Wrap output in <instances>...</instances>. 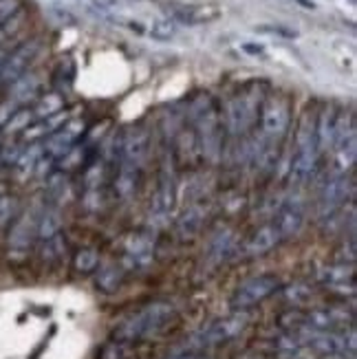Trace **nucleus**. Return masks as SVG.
I'll return each mask as SVG.
<instances>
[{
	"label": "nucleus",
	"instance_id": "nucleus-24",
	"mask_svg": "<svg viewBox=\"0 0 357 359\" xmlns=\"http://www.w3.org/2000/svg\"><path fill=\"white\" fill-rule=\"evenodd\" d=\"M65 241H62V233H58V236L44 241V258H60L62 254H65Z\"/></svg>",
	"mask_w": 357,
	"mask_h": 359
},
{
	"label": "nucleus",
	"instance_id": "nucleus-4",
	"mask_svg": "<svg viewBox=\"0 0 357 359\" xmlns=\"http://www.w3.org/2000/svg\"><path fill=\"white\" fill-rule=\"evenodd\" d=\"M278 287H281V283H278V278L271 273L250 278L234 291L231 306H234L236 311H247V309L260 304L262 300H267L271 293L278 291Z\"/></svg>",
	"mask_w": 357,
	"mask_h": 359
},
{
	"label": "nucleus",
	"instance_id": "nucleus-3",
	"mask_svg": "<svg viewBox=\"0 0 357 359\" xmlns=\"http://www.w3.org/2000/svg\"><path fill=\"white\" fill-rule=\"evenodd\" d=\"M245 324H247V318H245L243 311L241 313H231L227 318L216 320L190 339V348H212L216 344H223V341L234 339L236 335H241Z\"/></svg>",
	"mask_w": 357,
	"mask_h": 359
},
{
	"label": "nucleus",
	"instance_id": "nucleus-14",
	"mask_svg": "<svg viewBox=\"0 0 357 359\" xmlns=\"http://www.w3.org/2000/svg\"><path fill=\"white\" fill-rule=\"evenodd\" d=\"M349 313L342 309H316L304 318V329L314 331H331L335 326L346 324Z\"/></svg>",
	"mask_w": 357,
	"mask_h": 359
},
{
	"label": "nucleus",
	"instance_id": "nucleus-12",
	"mask_svg": "<svg viewBox=\"0 0 357 359\" xmlns=\"http://www.w3.org/2000/svg\"><path fill=\"white\" fill-rule=\"evenodd\" d=\"M126 264L133 269H144L152 262L154 258V249H152V241L148 236H142V233H137V236H130L126 241Z\"/></svg>",
	"mask_w": 357,
	"mask_h": 359
},
{
	"label": "nucleus",
	"instance_id": "nucleus-19",
	"mask_svg": "<svg viewBox=\"0 0 357 359\" xmlns=\"http://www.w3.org/2000/svg\"><path fill=\"white\" fill-rule=\"evenodd\" d=\"M119 283H121V269L117 264H104L97 273V287L106 293H111L119 287Z\"/></svg>",
	"mask_w": 357,
	"mask_h": 359
},
{
	"label": "nucleus",
	"instance_id": "nucleus-21",
	"mask_svg": "<svg viewBox=\"0 0 357 359\" xmlns=\"http://www.w3.org/2000/svg\"><path fill=\"white\" fill-rule=\"evenodd\" d=\"M97 264H100V254L95 249H82V252H77L75 256V271H80V273L95 271Z\"/></svg>",
	"mask_w": 357,
	"mask_h": 359
},
{
	"label": "nucleus",
	"instance_id": "nucleus-22",
	"mask_svg": "<svg viewBox=\"0 0 357 359\" xmlns=\"http://www.w3.org/2000/svg\"><path fill=\"white\" fill-rule=\"evenodd\" d=\"M177 34V25L173 20H157L150 29V36L157 40H170Z\"/></svg>",
	"mask_w": 357,
	"mask_h": 359
},
{
	"label": "nucleus",
	"instance_id": "nucleus-13",
	"mask_svg": "<svg viewBox=\"0 0 357 359\" xmlns=\"http://www.w3.org/2000/svg\"><path fill=\"white\" fill-rule=\"evenodd\" d=\"M173 203H175V183H173V177H170L168 168H166L163 177H161V183H159V190H157V194H154V198H152V218L159 225L170 216Z\"/></svg>",
	"mask_w": 357,
	"mask_h": 359
},
{
	"label": "nucleus",
	"instance_id": "nucleus-25",
	"mask_svg": "<svg viewBox=\"0 0 357 359\" xmlns=\"http://www.w3.org/2000/svg\"><path fill=\"white\" fill-rule=\"evenodd\" d=\"M40 159V148L36 150H31L29 154H22L20 161H18V170H20V175H29V172H34L36 170V161Z\"/></svg>",
	"mask_w": 357,
	"mask_h": 359
},
{
	"label": "nucleus",
	"instance_id": "nucleus-20",
	"mask_svg": "<svg viewBox=\"0 0 357 359\" xmlns=\"http://www.w3.org/2000/svg\"><path fill=\"white\" fill-rule=\"evenodd\" d=\"M219 11H210L208 7H190V9H183L177 13V18L181 22H188V25H198V22H208L212 18H216Z\"/></svg>",
	"mask_w": 357,
	"mask_h": 359
},
{
	"label": "nucleus",
	"instance_id": "nucleus-30",
	"mask_svg": "<svg viewBox=\"0 0 357 359\" xmlns=\"http://www.w3.org/2000/svg\"><path fill=\"white\" fill-rule=\"evenodd\" d=\"M296 3H300L302 7H307V9H314L316 5H314V0H296Z\"/></svg>",
	"mask_w": 357,
	"mask_h": 359
},
{
	"label": "nucleus",
	"instance_id": "nucleus-9",
	"mask_svg": "<svg viewBox=\"0 0 357 359\" xmlns=\"http://www.w3.org/2000/svg\"><path fill=\"white\" fill-rule=\"evenodd\" d=\"M234 247H236L234 231L227 227L219 229L208 243V254H206L208 264L210 267H221V264L231 256V252H234Z\"/></svg>",
	"mask_w": 357,
	"mask_h": 359
},
{
	"label": "nucleus",
	"instance_id": "nucleus-10",
	"mask_svg": "<svg viewBox=\"0 0 357 359\" xmlns=\"http://www.w3.org/2000/svg\"><path fill=\"white\" fill-rule=\"evenodd\" d=\"M281 231H278L276 223L274 225H262L258 227L245 243V256L247 258H258L262 254L271 252V249L281 243Z\"/></svg>",
	"mask_w": 357,
	"mask_h": 359
},
{
	"label": "nucleus",
	"instance_id": "nucleus-27",
	"mask_svg": "<svg viewBox=\"0 0 357 359\" xmlns=\"http://www.w3.org/2000/svg\"><path fill=\"white\" fill-rule=\"evenodd\" d=\"M100 357H102V359H126V351H123L121 341H117V344H108V346H104V351H102Z\"/></svg>",
	"mask_w": 357,
	"mask_h": 359
},
{
	"label": "nucleus",
	"instance_id": "nucleus-11",
	"mask_svg": "<svg viewBox=\"0 0 357 359\" xmlns=\"http://www.w3.org/2000/svg\"><path fill=\"white\" fill-rule=\"evenodd\" d=\"M289 123V111L285 102L281 100H269L262 108V130L269 137H281L287 130Z\"/></svg>",
	"mask_w": 357,
	"mask_h": 359
},
{
	"label": "nucleus",
	"instance_id": "nucleus-26",
	"mask_svg": "<svg viewBox=\"0 0 357 359\" xmlns=\"http://www.w3.org/2000/svg\"><path fill=\"white\" fill-rule=\"evenodd\" d=\"M18 11V0H0V27Z\"/></svg>",
	"mask_w": 357,
	"mask_h": 359
},
{
	"label": "nucleus",
	"instance_id": "nucleus-6",
	"mask_svg": "<svg viewBox=\"0 0 357 359\" xmlns=\"http://www.w3.org/2000/svg\"><path fill=\"white\" fill-rule=\"evenodd\" d=\"M349 192H351V183H349L346 177L337 175V177L329 179L327 185L322 187L320 201H318V214H320V218L333 216L339 208H342V203L349 198Z\"/></svg>",
	"mask_w": 357,
	"mask_h": 359
},
{
	"label": "nucleus",
	"instance_id": "nucleus-23",
	"mask_svg": "<svg viewBox=\"0 0 357 359\" xmlns=\"http://www.w3.org/2000/svg\"><path fill=\"white\" fill-rule=\"evenodd\" d=\"M285 298L293 304H304V302H309V298H311V291H309V287L298 283V285H291L285 289Z\"/></svg>",
	"mask_w": 357,
	"mask_h": 359
},
{
	"label": "nucleus",
	"instance_id": "nucleus-29",
	"mask_svg": "<svg viewBox=\"0 0 357 359\" xmlns=\"http://www.w3.org/2000/svg\"><path fill=\"white\" fill-rule=\"evenodd\" d=\"M170 359H206V357H198V355H177V357H170Z\"/></svg>",
	"mask_w": 357,
	"mask_h": 359
},
{
	"label": "nucleus",
	"instance_id": "nucleus-5",
	"mask_svg": "<svg viewBox=\"0 0 357 359\" xmlns=\"http://www.w3.org/2000/svg\"><path fill=\"white\" fill-rule=\"evenodd\" d=\"M38 51H40V42L38 40H31V42L18 46V49H15L3 62V65H0V84H9V82L20 80L22 73L27 71V67L38 55Z\"/></svg>",
	"mask_w": 357,
	"mask_h": 359
},
{
	"label": "nucleus",
	"instance_id": "nucleus-2",
	"mask_svg": "<svg viewBox=\"0 0 357 359\" xmlns=\"http://www.w3.org/2000/svg\"><path fill=\"white\" fill-rule=\"evenodd\" d=\"M318 163V137L316 128L304 123L298 135V148H296V157L291 161L289 168V181L293 185H302L311 179L314 170Z\"/></svg>",
	"mask_w": 357,
	"mask_h": 359
},
{
	"label": "nucleus",
	"instance_id": "nucleus-16",
	"mask_svg": "<svg viewBox=\"0 0 357 359\" xmlns=\"http://www.w3.org/2000/svg\"><path fill=\"white\" fill-rule=\"evenodd\" d=\"M322 283L331 287L333 291H353L355 285H353V271L346 269L344 264H333V267H327L322 271Z\"/></svg>",
	"mask_w": 357,
	"mask_h": 359
},
{
	"label": "nucleus",
	"instance_id": "nucleus-17",
	"mask_svg": "<svg viewBox=\"0 0 357 359\" xmlns=\"http://www.w3.org/2000/svg\"><path fill=\"white\" fill-rule=\"evenodd\" d=\"M203 218H206V212L201 210L198 205H192L183 212V216L179 218V223H177V229H179V236H194V233L201 229V223H203Z\"/></svg>",
	"mask_w": 357,
	"mask_h": 359
},
{
	"label": "nucleus",
	"instance_id": "nucleus-8",
	"mask_svg": "<svg viewBox=\"0 0 357 359\" xmlns=\"http://www.w3.org/2000/svg\"><path fill=\"white\" fill-rule=\"evenodd\" d=\"M36 225H38V221H36L34 212H25L20 221L13 225L11 233H9V254L13 258L20 260L29 252L31 238H34V233H36Z\"/></svg>",
	"mask_w": 357,
	"mask_h": 359
},
{
	"label": "nucleus",
	"instance_id": "nucleus-7",
	"mask_svg": "<svg viewBox=\"0 0 357 359\" xmlns=\"http://www.w3.org/2000/svg\"><path fill=\"white\" fill-rule=\"evenodd\" d=\"M307 216V203L302 196H291L283 203L281 214H278L276 227L281 231V238H291L302 229Z\"/></svg>",
	"mask_w": 357,
	"mask_h": 359
},
{
	"label": "nucleus",
	"instance_id": "nucleus-28",
	"mask_svg": "<svg viewBox=\"0 0 357 359\" xmlns=\"http://www.w3.org/2000/svg\"><path fill=\"white\" fill-rule=\"evenodd\" d=\"M243 51L258 55V53H262V46L260 44H243Z\"/></svg>",
	"mask_w": 357,
	"mask_h": 359
},
{
	"label": "nucleus",
	"instance_id": "nucleus-1",
	"mask_svg": "<svg viewBox=\"0 0 357 359\" xmlns=\"http://www.w3.org/2000/svg\"><path fill=\"white\" fill-rule=\"evenodd\" d=\"M175 316H177L175 304H170L166 300L150 302L123 320L117 326L115 335L119 341H139V339L157 337L159 333L166 331V326L175 320Z\"/></svg>",
	"mask_w": 357,
	"mask_h": 359
},
{
	"label": "nucleus",
	"instance_id": "nucleus-15",
	"mask_svg": "<svg viewBox=\"0 0 357 359\" xmlns=\"http://www.w3.org/2000/svg\"><path fill=\"white\" fill-rule=\"evenodd\" d=\"M82 128H84L82 123H71V126H67L65 130L55 133L49 139V144H46V150H49L51 157H65V154L73 148V144L77 142Z\"/></svg>",
	"mask_w": 357,
	"mask_h": 359
},
{
	"label": "nucleus",
	"instance_id": "nucleus-18",
	"mask_svg": "<svg viewBox=\"0 0 357 359\" xmlns=\"http://www.w3.org/2000/svg\"><path fill=\"white\" fill-rule=\"evenodd\" d=\"M36 233H38V238H40L42 243H44V241H49V238H53V236H58V233H60V214L53 212V210L46 212V214L40 218V221H38Z\"/></svg>",
	"mask_w": 357,
	"mask_h": 359
},
{
	"label": "nucleus",
	"instance_id": "nucleus-31",
	"mask_svg": "<svg viewBox=\"0 0 357 359\" xmlns=\"http://www.w3.org/2000/svg\"><path fill=\"white\" fill-rule=\"evenodd\" d=\"M49 3H62V0H49Z\"/></svg>",
	"mask_w": 357,
	"mask_h": 359
}]
</instances>
